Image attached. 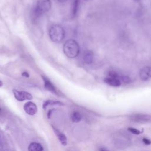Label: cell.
Masks as SVG:
<instances>
[{"instance_id":"cell-1","label":"cell","mask_w":151,"mask_h":151,"mask_svg":"<svg viewBox=\"0 0 151 151\" xmlns=\"http://www.w3.org/2000/svg\"><path fill=\"white\" fill-rule=\"evenodd\" d=\"M63 51L67 57L74 58L80 53V46L76 40L69 39L63 45Z\"/></svg>"},{"instance_id":"cell-2","label":"cell","mask_w":151,"mask_h":151,"mask_svg":"<svg viewBox=\"0 0 151 151\" xmlns=\"http://www.w3.org/2000/svg\"><path fill=\"white\" fill-rule=\"evenodd\" d=\"M49 36L52 41L60 43L63 41L65 37V31L61 25L54 24L50 28Z\"/></svg>"},{"instance_id":"cell-3","label":"cell","mask_w":151,"mask_h":151,"mask_svg":"<svg viewBox=\"0 0 151 151\" xmlns=\"http://www.w3.org/2000/svg\"><path fill=\"white\" fill-rule=\"evenodd\" d=\"M51 7L50 0H38L32 11V16L38 18L42 14L48 12Z\"/></svg>"},{"instance_id":"cell-4","label":"cell","mask_w":151,"mask_h":151,"mask_svg":"<svg viewBox=\"0 0 151 151\" xmlns=\"http://www.w3.org/2000/svg\"><path fill=\"white\" fill-rule=\"evenodd\" d=\"M129 119L132 122L137 123H147L150 121V116L148 114H133L130 116Z\"/></svg>"},{"instance_id":"cell-5","label":"cell","mask_w":151,"mask_h":151,"mask_svg":"<svg viewBox=\"0 0 151 151\" xmlns=\"http://www.w3.org/2000/svg\"><path fill=\"white\" fill-rule=\"evenodd\" d=\"M14 96L15 98L19 101H22L26 100H31L32 99V95L26 91H18L15 89H13L12 90Z\"/></svg>"},{"instance_id":"cell-6","label":"cell","mask_w":151,"mask_h":151,"mask_svg":"<svg viewBox=\"0 0 151 151\" xmlns=\"http://www.w3.org/2000/svg\"><path fill=\"white\" fill-rule=\"evenodd\" d=\"M24 110L29 115H34L37 112V107L36 104L32 102H27L24 106Z\"/></svg>"},{"instance_id":"cell-7","label":"cell","mask_w":151,"mask_h":151,"mask_svg":"<svg viewBox=\"0 0 151 151\" xmlns=\"http://www.w3.org/2000/svg\"><path fill=\"white\" fill-rule=\"evenodd\" d=\"M140 78L143 81H147L150 78V67L145 66L140 69L139 71Z\"/></svg>"},{"instance_id":"cell-8","label":"cell","mask_w":151,"mask_h":151,"mask_svg":"<svg viewBox=\"0 0 151 151\" xmlns=\"http://www.w3.org/2000/svg\"><path fill=\"white\" fill-rule=\"evenodd\" d=\"M42 79H43V81H44V87L45 88L51 92V93H53L55 94H57V90L55 87V86H54V84L50 81V80L47 78L46 77L44 76H41Z\"/></svg>"},{"instance_id":"cell-9","label":"cell","mask_w":151,"mask_h":151,"mask_svg":"<svg viewBox=\"0 0 151 151\" xmlns=\"http://www.w3.org/2000/svg\"><path fill=\"white\" fill-rule=\"evenodd\" d=\"M52 128L54 132V133L57 136V138L58 139L60 143L63 146H66L67 144V139L64 134H63L62 132H61L58 129H57L55 127L52 126Z\"/></svg>"},{"instance_id":"cell-10","label":"cell","mask_w":151,"mask_h":151,"mask_svg":"<svg viewBox=\"0 0 151 151\" xmlns=\"http://www.w3.org/2000/svg\"><path fill=\"white\" fill-rule=\"evenodd\" d=\"M104 81L108 85L113 87H119L121 85V81L117 78L106 77L104 79Z\"/></svg>"},{"instance_id":"cell-11","label":"cell","mask_w":151,"mask_h":151,"mask_svg":"<svg viewBox=\"0 0 151 151\" xmlns=\"http://www.w3.org/2000/svg\"><path fill=\"white\" fill-rule=\"evenodd\" d=\"M94 54L91 50H87L84 51L83 54V60L87 64H91L93 61Z\"/></svg>"},{"instance_id":"cell-12","label":"cell","mask_w":151,"mask_h":151,"mask_svg":"<svg viewBox=\"0 0 151 151\" xmlns=\"http://www.w3.org/2000/svg\"><path fill=\"white\" fill-rule=\"evenodd\" d=\"M28 150L29 151H42L44 150L42 145L37 142H32L28 146Z\"/></svg>"},{"instance_id":"cell-13","label":"cell","mask_w":151,"mask_h":151,"mask_svg":"<svg viewBox=\"0 0 151 151\" xmlns=\"http://www.w3.org/2000/svg\"><path fill=\"white\" fill-rule=\"evenodd\" d=\"M53 105L61 106V105H63V104L61 102H60L58 101H54V100H47L44 103L42 107L44 109H45L47 107H48L50 106H53Z\"/></svg>"},{"instance_id":"cell-14","label":"cell","mask_w":151,"mask_h":151,"mask_svg":"<svg viewBox=\"0 0 151 151\" xmlns=\"http://www.w3.org/2000/svg\"><path fill=\"white\" fill-rule=\"evenodd\" d=\"M71 119L73 122L74 123H78L79 122L81 119V116L80 113L78 111H74L71 116Z\"/></svg>"},{"instance_id":"cell-15","label":"cell","mask_w":151,"mask_h":151,"mask_svg":"<svg viewBox=\"0 0 151 151\" xmlns=\"http://www.w3.org/2000/svg\"><path fill=\"white\" fill-rule=\"evenodd\" d=\"M80 6V0H74L73 4V9H72V14L73 15H76L77 12L79 9Z\"/></svg>"},{"instance_id":"cell-16","label":"cell","mask_w":151,"mask_h":151,"mask_svg":"<svg viewBox=\"0 0 151 151\" xmlns=\"http://www.w3.org/2000/svg\"><path fill=\"white\" fill-rule=\"evenodd\" d=\"M108 75H109V77H113V78H119V77H120L119 74L117 73V72L114 71H109L108 73Z\"/></svg>"},{"instance_id":"cell-17","label":"cell","mask_w":151,"mask_h":151,"mask_svg":"<svg viewBox=\"0 0 151 151\" xmlns=\"http://www.w3.org/2000/svg\"><path fill=\"white\" fill-rule=\"evenodd\" d=\"M127 130L129 131L130 132H131L133 134H139L141 132L140 130H139L138 129H136L135 128H133V127H129L127 129Z\"/></svg>"},{"instance_id":"cell-18","label":"cell","mask_w":151,"mask_h":151,"mask_svg":"<svg viewBox=\"0 0 151 151\" xmlns=\"http://www.w3.org/2000/svg\"><path fill=\"white\" fill-rule=\"evenodd\" d=\"M142 140H143V142L145 144V145H150V140H149V139H147V138H143V139H142Z\"/></svg>"},{"instance_id":"cell-19","label":"cell","mask_w":151,"mask_h":151,"mask_svg":"<svg viewBox=\"0 0 151 151\" xmlns=\"http://www.w3.org/2000/svg\"><path fill=\"white\" fill-rule=\"evenodd\" d=\"M22 76H24V77H28L29 76V74H28L27 72H26V71L23 72V73H22Z\"/></svg>"},{"instance_id":"cell-20","label":"cell","mask_w":151,"mask_h":151,"mask_svg":"<svg viewBox=\"0 0 151 151\" xmlns=\"http://www.w3.org/2000/svg\"><path fill=\"white\" fill-rule=\"evenodd\" d=\"M57 1L59 2H66L68 0H56Z\"/></svg>"},{"instance_id":"cell-21","label":"cell","mask_w":151,"mask_h":151,"mask_svg":"<svg viewBox=\"0 0 151 151\" xmlns=\"http://www.w3.org/2000/svg\"><path fill=\"white\" fill-rule=\"evenodd\" d=\"M2 84H2V82L1 81H0V87H1V86H2Z\"/></svg>"}]
</instances>
